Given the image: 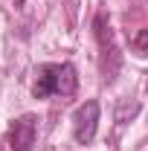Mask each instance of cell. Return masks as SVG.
<instances>
[{"label":"cell","mask_w":148,"mask_h":151,"mask_svg":"<svg viewBox=\"0 0 148 151\" xmlns=\"http://www.w3.org/2000/svg\"><path fill=\"white\" fill-rule=\"evenodd\" d=\"M78 87V76L73 64H41L35 70V84L32 93L35 99H50V96H73Z\"/></svg>","instance_id":"cell-1"},{"label":"cell","mask_w":148,"mask_h":151,"mask_svg":"<svg viewBox=\"0 0 148 151\" xmlns=\"http://www.w3.org/2000/svg\"><path fill=\"white\" fill-rule=\"evenodd\" d=\"M93 29H96V41H99V64H102V76L111 81L116 70H119V64H122V58H119V50H116V44H113V32H111V23L105 15H96L93 20Z\"/></svg>","instance_id":"cell-2"},{"label":"cell","mask_w":148,"mask_h":151,"mask_svg":"<svg viewBox=\"0 0 148 151\" xmlns=\"http://www.w3.org/2000/svg\"><path fill=\"white\" fill-rule=\"evenodd\" d=\"M96 128H99V102L90 99L84 102L78 111L73 113V137L78 145H90L96 139Z\"/></svg>","instance_id":"cell-3"},{"label":"cell","mask_w":148,"mask_h":151,"mask_svg":"<svg viewBox=\"0 0 148 151\" xmlns=\"http://www.w3.org/2000/svg\"><path fill=\"white\" fill-rule=\"evenodd\" d=\"M35 137H38V116L35 113H23V116H18V119H12L9 134H6L12 151H32Z\"/></svg>","instance_id":"cell-4"},{"label":"cell","mask_w":148,"mask_h":151,"mask_svg":"<svg viewBox=\"0 0 148 151\" xmlns=\"http://www.w3.org/2000/svg\"><path fill=\"white\" fill-rule=\"evenodd\" d=\"M134 50H137L139 55L148 52V29H139V32L134 35Z\"/></svg>","instance_id":"cell-5"},{"label":"cell","mask_w":148,"mask_h":151,"mask_svg":"<svg viewBox=\"0 0 148 151\" xmlns=\"http://www.w3.org/2000/svg\"><path fill=\"white\" fill-rule=\"evenodd\" d=\"M15 3H18V6H23V3H26V0H15Z\"/></svg>","instance_id":"cell-6"},{"label":"cell","mask_w":148,"mask_h":151,"mask_svg":"<svg viewBox=\"0 0 148 151\" xmlns=\"http://www.w3.org/2000/svg\"><path fill=\"white\" fill-rule=\"evenodd\" d=\"M145 76H148V73H145Z\"/></svg>","instance_id":"cell-7"}]
</instances>
